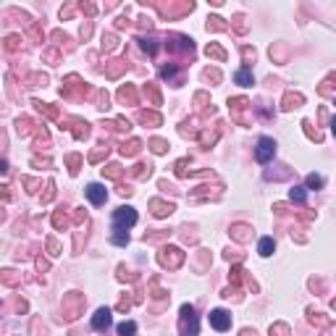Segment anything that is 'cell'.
I'll list each match as a JSON object with an SVG mask.
<instances>
[{
	"mask_svg": "<svg viewBox=\"0 0 336 336\" xmlns=\"http://www.w3.org/2000/svg\"><path fill=\"white\" fill-rule=\"evenodd\" d=\"M305 187H308V189H320V187H323V176H318V173H308Z\"/></svg>",
	"mask_w": 336,
	"mask_h": 336,
	"instance_id": "cell-20",
	"label": "cell"
},
{
	"mask_svg": "<svg viewBox=\"0 0 336 336\" xmlns=\"http://www.w3.org/2000/svg\"><path fill=\"white\" fill-rule=\"evenodd\" d=\"M255 158L260 160V163L273 160L276 158V142H273L271 137H260V140H257V147H255Z\"/></svg>",
	"mask_w": 336,
	"mask_h": 336,
	"instance_id": "cell-4",
	"label": "cell"
},
{
	"mask_svg": "<svg viewBox=\"0 0 336 336\" xmlns=\"http://www.w3.org/2000/svg\"><path fill=\"white\" fill-rule=\"evenodd\" d=\"M103 155H108V147H97L92 155H89V160H92V163H97V160H100Z\"/></svg>",
	"mask_w": 336,
	"mask_h": 336,
	"instance_id": "cell-31",
	"label": "cell"
},
{
	"mask_svg": "<svg viewBox=\"0 0 336 336\" xmlns=\"http://www.w3.org/2000/svg\"><path fill=\"white\" fill-rule=\"evenodd\" d=\"M176 173H179V176H184V173H187V160H179V163H176Z\"/></svg>",
	"mask_w": 336,
	"mask_h": 336,
	"instance_id": "cell-35",
	"label": "cell"
},
{
	"mask_svg": "<svg viewBox=\"0 0 336 336\" xmlns=\"http://www.w3.org/2000/svg\"><path fill=\"white\" fill-rule=\"evenodd\" d=\"M113 48H116V37H113V34H105V37H103V50H113Z\"/></svg>",
	"mask_w": 336,
	"mask_h": 336,
	"instance_id": "cell-28",
	"label": "cell"
},
{
	"mask_svg": "<svg viewBox=\"0 0 336 336\" xmlns=\"http://www.w3.org/2000/svg\"><path fill=\"white\" fill-rule=\"evenodd\" d=\"M305 189H308V187H292V189H289V200L302 205L305 200H308V192H305Z\"/></svg>",
	"mask_w": 336,
	"mask_h": 336,
	"instance_id": "cell-16",
	"label": "cell"
},
{
	"mask_svg": "<svg viewBox=\"0 0 336 336\" xmlns=\"http://www.w3.org/2000/svg\"><path fill=\"white\" fill-rule=\"evenodd\" d=\"M48 247H50V255H58V250H60L56 239H50V242H48Z\"/></svg>",
	"mask_w": 336,
	"mask_h": 336,
	"instance_id": "cell-37",
	"label": "cell"
},
{
	"mask_svg": "<svg viewBox=\"0 0 336 336\" xmlns=\"http://www.w3.org/2000/svg\"><path fill=\"white\" fill-rule=\"evenodd\" d=\"M87 197H89V202H92V205H103L105 200H108V192H105L103 184H89L87 187Z\"/></svg>",
	"mask_w": 336,
	"mask_h": 336,
	"instance_id": "cell-9",
	"label": "cell"
},
{
	"mask_svg": "<svg viewBox=\"0 0 336 336\" xmlns=\"http://www.w3.org/2000/svg\"><path fill=\"white\" fill-rule=\"evenodd\" d=\"M273 250H276V242H273L271 236H263L260 244H257V252H260L263 257H271V255H273Z\"/></svg>",
	"mask_w": 336,
	"mask_h": 336,
	"instance_id": "cell-12",
	"label": "cell"
},
{
	"mask_svg": "<svg viewBox=\"0 0 336 336\" xmlns=\"http://www.w3.org/2000/svg\"><path fill=\"white\" fill-rule=\"evenodd\" d=\"M118 100H121V103L134 105V103H137V89L132 87V84H124V87L118 89Z\"/></svg>",
	"mask_w": 336,
	"mask_h": 336,
	"instance_id": "cell-11",
	"label": "cell"
},
{
	"mask_svg": "<svg viewBox=\"0 0 336 336\" xmlns=\"http://www.w3.org/2000/svg\"><path fill=\"white\" fill-rule=\"evenodd\" d=\"M53 226H56V228H63L66 226V216H63V213H56V216H53Z\"/></svg>",
	"mask_w": 336,
	"mask_h": 336,
	"instance_id": "cell-30",
	"label": "cell"
},
{
	"mask_svg": "<svg viewBox=\"0 0 336 336\" xmlns=\"http://www.w3.org/2000/svg\"><path fill=\"white\" fill-rule=\"evenodd\" d=\"M84 308V297L82 294H76V292H71L63 300V312H66V320H74L76 315H79V310Z\"/></svg>",
	"mask_w": 336,
	"mask_h": 336,
	"instance_id": "cell-5",
	"label": "cell"
},
{
	"mask_svg": "<svg viewBox=\"0 0 336 336\" xmlns=\"http://www.w3.org/2000/svg\"><path fill=\"white\" fill-rule=\"evenodd\" d=\"M121 173H124V171H121V166H116V163L108 166V168H103V176H108V179H118Z\"/></svg>",
	"mask_w": 336,
	"mask_h": 336,
	"instance_id": "cell-23",
	"label": "cell"
},
{
	"mask_svg": "<svg viewBox=\"0 0 336 336\" xmlns=\"http://www.w3.org/2000/svg\"><path fill=\"white\" fill-rule=\"evenodd\" d=\"M140 121H142V124H152V126H160V124H163L160 113H152V111H142V113H140Z\"/></svg>",
	"mask_w": 336,
	"mask_h": 336,
	"instance_id": "cell-15",
	"label": "cell"
},
{
	"mask_svg": "<svg viewBox=\"0 0 336 336\" xmlns=\"http://www.w3.org/2000/svg\"><path fill=\"white\" fill-rule=\"evenodd\" d=\"M111 242L118 244V247H126V244H129V231H126V228H113Z\"/></svg>",
	"mask_w": 336,
	"mask_h": 336,
	"instance_id": "cell-13",
	"label": "cell"
},
{
	"mask_svg": "<svg viewBox=\"0 0 336 336\" xmlns=\"http://www.w3.org/2000/svg\"><path fill=\"white\" fill-rule=\"evenodd\" d=\"M234 82L242 84V87H252V84H255V76H252V71L244 66V68H239V71L234 74Z\"/></svg>",
	"mask_w": 336,
	"mask_h": 336,
	"instance_id": "cell-10",
	"label": "cell"
},
{
	"mask_svg": "<svg viewBox=\"0 0 336 336\" xmlns=\"http://www.w3.org/2000/svg\"><path fill=\"white\" fill-rule=\"evenodd\" d=\"M53 189H56V184H53V181H48V192H45L42 202H50V200H53Z\"/></svg>",
	"mask_w": 336,
	"mask_h": 336,
	"instance_id": "cell-34",
	"label": "cell"
},
{
	"mask_svg": "<svg viewBox=\"0 0 336 336\" xmlns=\"http://www.w3.org/2000/svg\"><path fill=\"white\" fill-rule=\"evenodd\" d=\"M82 11L87 13V16H92V13H95V5H82Z\"/></svg>",
	"mask_w": 336,
	"mask_h": 336,
	"instance_id": "cell-38",
	"label": "cell"
},
{
	"mask_svg": "<svg viewBox=\"0 0 336 336\" xmlns=\"http://www.w3.org/2000/svg\"><path fill=\"white\" fill-rule=\"evenodd\" d=\"M300 105H302V95H297V92H286L284 105H281V108H284V111H292V108H300Z\"/></svg>",
	"mask_w": 336,
	"mask_h": 336,
	"instance_id": "cell-14",
	"label": "cell"
},
{
	"mask_svg": "<svg viewBox=\"0 0 336 336\" xmlns=\"http://www.w3.org/2000/svg\"><path fill=\"white\" fill-rule=\"evenodd\" d=\"M3 284H8V286L19 284V276H13V271H3Z\"/></svg>",
	"mask_w": 336,
	"mask_h": 336,
	"instance_id": "cell-27",
	"label": "cell"
},
{
	"mask_svg": "<svg viewBox=\"0 0 336 336\" xmlns=\"http://www.w3.org/2000/svg\"><path fill=\"white\" fill-rule=\"evenodd\" d=\"M140 45H142V50H147L150 56H155V50H158V37H142Z\"/></svg>",
	"mask_w": 336,
	"mask_h": 336,
	"instance_id": "cell-18",
	"label": "cell"
},
{
	"mask_svg": "<svg viewBox=\"0 0 336 336\" xmlns=\"http://www.w3.org/2000/svg\"><path fill=\"white\" fill-rule=\"evenodd\" d=\"M247 231H250L247 226H234V231H231V234H234V236H236V239H239V242H244V239H247V236H250Z\"/></svg>",
	"mask_w": 336,
	"mask_h": 336,
	"instance_id": "cell-25",
	"label": "cell"
},
{
	"mask_svg": "<svg viewBox=\"0 0 336 336\" xmlns=\"http://www.w3.org/2000/svg\"><path fill=\"white\" fill-rule=\"evenodd\" d=\"M200 331V320H197V312L192 305H181L179 310V334L181 336H197Z\"/></svg>",
	"mask_w": 336,
	"mask_h": 336,
	"instance_id": "cell-1",
	"label": "cell"
},
{
	"mask_svg": "<svg viewBox=\"0 0 336 336\" xmlns=\"http://www.w3.org/2000/svg\"><path fill=\"white\" fill-rule=\"evenodd\" d=\"M137 334V323L134 320H124V323L118 326V336H134Z\"/></svg>",
	"mask_w": 336,
	"mask_h": 336,
	"instance_id": "cell-19",
	"label": "cell"
},
{
	"mask_svg": "<svg viewBox=\"0 0 336 336\" xmlns=\"http://www.w3.org/2000/svg\"><path fill=\"white\" fill-rule=\"evenodd\" d=\"M111 323H113V318H111V310L108 308H100L92 315V328H95V331H105Z\"/></svg>",
	"mask_w": 336,
	"mask_h": 336,
	"instance_id": "cell-7",
	"label": "cell"
},
{
	"mask_svg": "<svg viewBox=\"0 0 336 336\" xmlns=\"http://www.w3.org/2000/svg\"><path fill=\"white\" fill-rule=\"evenodd\" d=\"M137 224V210L132 205H121L113 210V228H132Z\"/></svg>",
	"mask_w": 336,
	"mask_h": 336,
	"instance_id": "cell-2",
	"label": "cell"
},
{
	"mask_svg": "<svg viewBox=\"0 0 336 336\" xmlns=\"http://www.w3.org/2000/svg\"><path fill=\"white\" fill-rule=\"evenodd\" d=\"M176 71H179L176 63H168V66L160 68V76H163V79H173V76H176Z\"/></svg>",
	"mask_w": 336,
	"mask_h": 336,
	"instance_id": "cell-22",
	"label": "cell"
},
{
	"mask_svg": "<svg viewBox=\"0 0 336 336\" xmlns=\"http://www.w3.org/2000/svg\"><path fill=\"white\" fill-rule=\"evenodd\" d=\"M19 48V37H8L5 40V50H16Z\"/></svg>",
	"mask_w": 336,
	"mask_h": 336,
	"instance_id": "cell-33",
	"label": "cell"
},
{
	"mask_svg": "<svg viewBox=\"0 0 336 336\" xmlns=\"http://www.w3.org/2000/svg\"><path fill=\"white\" fill-rule=\"evenodd\" d=\"M208 29H226V24H224V19L213 16V19H208Z\"/></svg>",
	"mask_w": 336,
	"mask_h": 336,
	"instance_id": "cell-29",
	"label": "cell"
},
{
	"mask_svg": "<svg viewBox=\"0 0 336 336\" xmlns=\"http://www.w3.org/2000/svg\"><path fill=\"white\" fill-rule=\"evenodd\" d=\"M210 326L216 328V331H228V328H231V315H228L226 310H213L210 312Z\"/></svg>",
	"mask_w": 336,
	"mask_h": 336,
	"instance_id": "cell-6",
	"label": "cell"
},
{
	"mask_svg": "<svg viewBox=\"0 0 336 336\" xmlns=\"http://www.w3.org/2000/svg\"><path fill=\"white\" fill-rule=\"evenodd\" d=\"M205 53H208L210 58H216V60H226V53H224V48H218V45H208Z\"/></svg>",
	"mask_w": 336,
	"mask_h": 336,
	"instance_id": "cell-21",
	"label": "cell"
},
{
	"mask_svg": "<svg viewBox=\"0 0 336 336\" xmlns=\"http://www.w3.org/2000/svg\"><path fill=\"white\" fill-rule=\"evenodd\" d=\"M32 132V121L29 118H19V134H29Z\"/></svg>",
	"mask_w": 336,
	"mask_h": 336,
	"instance_id": "cell-26",
	"label": "cell"
},
{
	"mask_svg": "<svg viewBox=\"0 0 336 336\" xmlns=\"http://www.w3.org/2000/svg\"><path fill=\"white\" fill-rule=\"evenodd\" d=\"M150 208H152V216L155 218H166V216H171V213L176 210V205L163 202V200H150Z\"/></svg>",
	"mask_w": 336,
	"mask_h": 336,
	"instance_id": "cell-8",
	"label": "cell"
},
{
	"mask_svg": "<svg viewBox=\"0 0 336 336\" xmlns=\"http://www.w3.org/2000/svg\"><path fill=\"white\" fill-rule=\"evenodd\" d=\"M331 132L336 134V116H334V121H331Z\"/></svg>",
	"mask_w": 336,
	"mask_h": 336,
	"instance_id": "cell-39",
	"label": "cell"
},
{
	"mask_svg": "<svg viewBox=\"0 0 336 336\" xmlns=\"http://www.w3.org/2000/svg\"><path fill=\"white\" fill-rule=\"evenodd\" d=\"M205 76H208V79H213V82H221V74L216 71V68H213V71L208 68V71H205Z\"/></svg>",
	"mask_w": 336,
	"mask_h": 336,
	"instance_id": "cell-36",
	"label": "cell"
},
{
	"mask_svg": "<svg viewBox=\"0 0 336 336\" xmlns=\"http://www.w3.org/2000/svg\"><path fill=\"white\" fill-rule=\"evenodd\" d=\"M158 260L163 268H179L181 263H184V252H181L179 247H163L158 255Z\"/></svg>",
	"mask_w": 336,
	"mask_h": 336,
	"instance_id": "cell-3",
	"label": "cell"
},
{
	"mask_svg": "<svg viewBox=\"0 0 336 336\" xmlns=\"http://www.w3.org/2000/svg\"><path fill=\"white\" fill-rule=\"evenodd\" d=\"M150 147H152V152H158V155H160V152L168 150V142H163V140H152Z\"/></svg>",
	"mask_w": 336,
	"mask_h": 336,
	"instance_id": "cell-24",
	"label": "cell"
},
{
	"mask_svg": "<svg viewBox=\"0 0 336 336\" xmlns=\"http://www.w3.org/2000/svg\"><path fill=\"white\" fill-rule=\"evenodd\" d=\"M66 163L71 166V173L79 171V168H76V166H79V155H68V158H66Z\"/></svg>",
	"mask_w": 336,
	"mask_h": 336,
	"instance_id": "cell-32",
	"label": "cell"
},
{
	"mask_svg": "<svg viewBox=\"0 0 336 336\" xmlns=\"http://www.w3.org/2000/svg\"><path fill=\"white\" fill-rule=\"evenodd\" d=\"M140 150H142V142H140V140H132V142H124V144H121V152H124V155H137Z\"/></svg>",
	"mask_w": 336,
	"mask_h": 336,
	"instance_id": "cell-17",
	"label": "cell"
}]
</instances>
